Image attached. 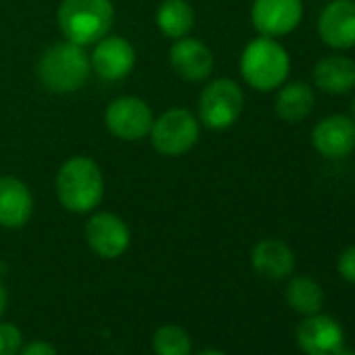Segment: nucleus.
I'll return each instance as SVG.
<instances>
[{
    "mask_svg": "<svg viewBox=\"0 0 355 355\" xmlns=\"http://www.w3.org/2000/svg\"><path fill=\"white\" fill-rule=\"evenodd\" d=\"M7 305H9V293H7V286L0 282V318L7 311Z\"/></svg>",
    "mask_w": 355,
    "mask_h": 355,
    "instance_id": "25",
    "label": "nucleus"
},
{
    "mask_svg": "<svg viewBox=\"0 0 355 355\" xmlns=\"http://www.w3.org/2000/svg\"><path fill=\"white\" fill-rule=\"evenodd\" d=\"M19 355H57V349H55L49 340L36 338V340L24 343Z\"/></svg>",
    "mask_w": 355,
    "mask_h": 355,
    "instance_id": "24",
    "label": "nucleus"
},
{
    "mask_svg": "<svg viewBox=\"0 0 355 355\" xmlns=\"http://www.w3.org/2000/svg\"><path fill=\"white\" fill-rule=\"evenodd\" d=\"M115 9L111 0H63L57 21L67 38L78 46L96 44L113 28Z\"/></svg>",
    "mask_w": 355,
    "mask_h": 355,
    "instance_id": "3",
    "label": "nucleus"
},
{
    "mask_svg": "<svg viewBox=\"0 0 355 355\" xmlns=\"http://www.w3.org/2000/svg\"><path fill=\"white\" fill-rule=\"evenodd\" d=\"M334 355H355V351H353V349H349V347H345V345H343V347H340V349H338V351H336V353H334Z\"/></svg>",
    "mask_w": 355,
    "mask_h": 355,
    "instance_id": "27",
    "label": "nucleus"
},
{
    "mask_svg": "<svg viewBox=\"0 0 355 355\" xmlns=\"http://www.w3.org/2000/svg\"><path fill=\"white\" fill-rule=\"evenodd\" d=\"M155 355H193V340L189 332L178 324H163L153 332Z\"/></svg>",
    "mask_w": 355,
    "mask_h": 355,
    "instance_id": "21",
    "label": "nucleus"
},
{
    "mask_svg": "<svg viewBox=\"0 0 355 355\" xmlns=\"http://www.w3.org/2000/svg\"><path fill=\"white\" fill-rule=\"evenodd\" d=\"M291 73V55L286 49L268 36L251 40L241 55V76L253 90H278Z\"/></svg>",
    "mask_w": 355,
    "mask_h": 355,
    "instance_id": "2",
    "label": "nucleus"
},
{
    "mask_svg": "<svg viewBox=\"0 0 355 355\" xmlns=\"http://www.w3.org/2000/svg\"><path fill=\"white\" fill-rule=\"evenodd\" d=\"M251 266L268 280H284L295 270V253L284 241L263 239L251 251Z\"/></svg>",
    "mask_w": 355,
    "mask_h": 355,
    "instance_id": "17",
    "label": "nucleus"
},
{
    "mask_svg": "<svg viewBox=\"0 0 355 355\" xmlns=\"http://www.w3.org/2000/svg\"><path fill=\"white\" fill-rule=\"evenodd\" d=\"M24 334L13 322H0V355H19Z\"/></svg>",
    "mask_w": 355,
    "mask_h": 355,
    "instance_id": "22",
    "label": "nucleus"
},
{
    "mask_svg": "<svg viewBox=\"0 0 355 355\" xmlns=\"http://www.w3.org/2000/svg\"><path fill=\"white\" fill-rule=\"evenodd\" d=\"M303 21V0H253L251 24L259 36L282 38Z\"/></svg>",
    "mask_w": 355,
    "mask_h": 355,
    "instance_id": "7",
    "label": "nucleus"
},
{
    "mask_svg": "<svg viewBox=\"0 0 355 355\" xmlns=\"http://www.w3.org/2000/svg\"><path fill=\"white\" fill-rule=\"evenodd\" d=\"M313 148L330 161L349 157L355 150V123L349 115L332 113L322 117L311 130Z\"/></svg>",
    "mask_w": 355,
    "mask_h": 355,
    "instance_id": "10",
    "label": "nucleus"
},
{
    "mask_svg": "<svg viewBox=\"0 0 355 355\" xmlns=\"http://www.w3.org/2000/svg\"><path fill=\"white\" fill-rule=\"evenodd\" d=\"M157 26L167 38H184L195 26V11L187 0H163L157 9Z\"/></svg>",
    "mask_w": 355,
    "mask_h": 355,
    "instance_id": "19",
    "label": "nucleus"
},
{
    "mask_svg": "<svg viewBox=\"0 0 355 355\" xmlns=\"http://www.w3.org/2000/svg\"><path fill=\"white\" fill-rule=\"evenodd\" d=\"M134 63H136V51L121 36L101 38L90 57V69L107 82H117L130 76Z\"/></svg>",
    "mask_w": 355,
    "mask_h": 355,
    "instance_id": "12",
    "label": "nucleus"
},
{
    "mask_svg": "<svg viewBox=\"0 0 355 355\" xmlns=\"http://www.w3.org/2000/svg\"><path fill=\"white\" fill-rule=\"evenodd\" d=\"M349 117H351L353 123H355V96H353V101H351V113H349Z\"/></svg>",
    "mask_w": 355,
    "mask_h": 355,
    "instance_id": "28",
    "label": "nucleus"
},
{
    "mask_svg": "<svg viewBox=\"0 0 355 355\" xmlns=\"http://www.w3.org/2000/svg\"><path fill=\"white\" fill-rule=\"evenodd\" d=\"M201 121L187 109H169L153 119L150 142L163 157H182L199 140Z\"/></svg>",
    "mask_w": 355,
    "mask_h": 355,
    "instance_id": "5",
    "label": "nucleus"
},
{
    "mask_svg": "<svg viewBox=\"0 0 355 355\" xmlns=\"http://www.w3.org/2000/svg\"><path fill=\"white\" fill-rule=\"evenodd\" d=\"M286 303L301 315H313L324 305V291L311 276H295L286 284Z\"/></svg>",
    "mask_w": 355,
    "mask_h": 355,
    "instance_id": "20",
    "label": "nucleus"
},
{
    "mask_svg": "<svg viewBox=\"0 0 355 355\" xmlns=\"http://www.w3.org/2000/svg\"><path fill=\"white\" fill-rule=\"evenodd\" d=\"M40 84L55 94H69L80 90L90 76V57L84 46L73 42H59L44 51L38 63Z\"/></svg>",
    "mask_w": 355,
    "mask_h": 355,
    "instance_id": "4",
    "label": "nucleus"
},
{
    "mask_svg": "<svg viewBox=\"0 0 355 355\" xmlns=\"http://www.w3.org/2000/svg\"><path fill=\"white\" fill-rule=\"evenodd\" d=\"M105 123L109 132L119 140H140L150 132L153 111L142 98L121 96L107 107Z\"/></svg>",
    "mask_w": 355,
    "mask_h": 355,
    "instance_id": "8",
    "label": "nucleus"
},
{
    "mask_svg": "<svg viewBox=\"0 0 355 355\" xmlns=\"http://www.w3.org/2000/svg\"><path fill=\"white\" fill-rule=\"evenodd\" d=\"M197 355H228V353H224V351H220V349H205V351H201V353H197Z\"/></svg>",
    "mask_w": 355,
    "mask_h": 355,
    "instance_id": "26",
    "label": "nucleus"
},
{
    "mask_svg": "<svg viewBox=\"0 0 355 355\" xmlns=\"http://www.w3.org/2000/svg\"><path fill=\"white\" fill-rule=\"evenodd\" d=\"M86 243L94 255L117 259L130 247V228L119 216L101 211L86 222Z\"/></svg>",
    "mask_w": 355,
    "mask_h": 355,
    "instance_id": "9",
    "label": "nucleus"
},
{
    "mask_svg": "<svg viewBox=\"0 0 355 355\" xmlns=\"http://www.w3.org/2000/svg\"><path fill=\"white\" fill-rule=\"evenodd\" d=\"M318 36L332 51L355 46V0H332L318 17Z\"/></svg>",
    "mask_w": 355,
    "mask_h": 355,
    "instance_id": "11",
    "label": "nucleus"
},
{
    "mask_svg": "<svg viewBox=\"0 0 355 355\" xmlns=\"http://www.w3.org/2000/svg\"><path fill=\"white\" fill-rule=\"evenodd\" d=\"M297 345L305 355H334L345 345V332L334 318L318 311L299 324Z\"/></svg>",
    "mask_w": 355,
    "mask_h": 355,
    "instance_id": "13",
    "label": "nucleus"
},
{
    "mask_svg": "<svg viewBox=\"0 0 355 355\" xmlns=\"http://www.w3.org/2000/svg\"><path fill=\"white\" fill-rule=\"evenodd\" d=\"M315 107V92L307 82H284L278 88L274 111L286 123L303 121Z\"/></svg>",
    "mask_w": 355,
    "mask_h": 355,
    "instance_id": "18",
    "label": "nucleus"
},
{
    "mask_svg": "<svg viewBox=\"0 0 355 355\" xmlns=\"http://www.w3.org/2000/svg\"><path fill=\"white\" fill-rule=\"evenodd\" d=\"M34 214V197L26 182L13 175L0 178V226L21 228Z\"/></svg>",
    "mask_w": 355,
    "mask_h": 355,
    "instance_id": "15",
    "label": "nucleus"
},
{
    "mask_svg": "<svg viewBox=\"0 0 355 355\" xmlns=\"http://www.w3.org/2000/svg\"><path fill=\"white\" fill-rule=\"evenodd\" d=\"M243 109V88L230 78L214 80L203 88L199 96V121L209 130H226L234 125Z\"/></svg>",
    "mask_w": 355,
    "mask_h": 355,
    "instance_id": "6",
    "label": "nucleus"
},
{
    "mask_svg": "<svg viewBox=\"0 0 355 355\" xmlns=\"http://www.w3.org/2000/svg\"><path fill=\"white\" fill-rule=\"evenodd\" d=\"M336 270H338V276H340L345 282L355 284V245H353V247H347V249L338 255Z\"/></svg>",
    "mask_w": 355,
    "mask_h": 355,
    "instance_id": "23",
    "label": "nucleus"
},
{
    "mask_svg": "<svg viewBox=\"0 0 355 355\" xmlns=\"http://www.w3.org/2000/svg\"><path fill=\"white\" fill-rule=\"evenodd\" d=\"M311 78L324 94H347L355 88V61L347 55H326L313 65Z\"/></svg>",
    "mask_w": 355,
    "mask_h": 355,
    "instance_id": "16",
    "label": "nucleus"
},
{
    "mask_svg": "<svg viewBox=\"0 0 355 355\" xmlns=\"http://www.w3.org/2000/svg\"><path fill=\"white\" fill-rule=\"evenodd\" d=\"M59 203L71 214H88L105 197V178L90 157L67 159L57 173Z\"/></svg>",
    "mask_w": 355,
    "mask_h": 355,
    "instance_id": "1",
    "label": "nucleus"
},
{
    "mask_svg": "<svg viewBox=\"0 0 355 355\" xmlns=\"http://www.w3.org/2000/svg\"><path fill=\"white\" fill-rule=\"evenodd\" d=\"M173 71L187 82H203L214 71V53L197 38H178L169 51Z\"/></svg>",
    "mask_w": 355,
    "mask_h": 355,
    "instance_id": "14",
    "label": "nucleus"
}]
</instances>
